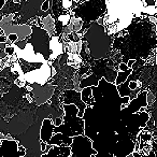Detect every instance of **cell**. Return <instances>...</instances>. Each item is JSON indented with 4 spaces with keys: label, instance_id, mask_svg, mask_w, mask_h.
I'll list each match as a JSON object with an SVG mask.
<instances>
[{
    "label": "cell",
    "instance_id": "7a4b0ae2",
    "mask_svg": "<svg viewBox=\"0 0 157 157\" xmlns=\"http://www.w3.org/2000/svg\"><path fill=\"white\" fill-rule=\"evenodd\" d=\"M63 105H74L78 109V117L83 118L87 105L82 101L81 93L74 90H67L63 94Z\"/></svg>",
    "mask_w": 157,
    "mask_h": 157
},
{
    "label": "cell",
    "instance_id": "5bb4252c",
    "mask_svg": "<svg viewBox=\"0 0 157 157\" xmlns=\"http://www.w3.org/2000/svg\"><path fill=\"white\" fill-rule=\"evenodd\" d=\"M8 36L3 35V36H0V44H6L8 41Z\"/></svg>",
    "mask_w": 157,
    "mask_h": 157
},
{
    "label": "cell",
    "instance_id": "4fadbf2b",
    "mask_svg": "<svg viewBox=\"0 0 157 157\" xmlns=\"http://www.w3.org/2000/svg\"><path fill=\"white\" fill-rule=\"evenodd\" d=\"M155 99V97H154V95L152 94L151 92H148L147 93V96H146V101H147V105H152V102H153V100Z\"/></svg>",
    "mask_w": 157,
    "mask_h": 157
},
{
    "label": "cell",
    "instance_id": "ffe728a7",
    "mask_svg": "<svg viewBox=\"0 0 157 157\" xmlns=\"http://www.w3.org/2000/svg\"><path fill=\"white\" fill-rule=\"evenodd\" d=\"M156 140H157V137H156Z\"/></svg>",
    "mask_w": 157,
    "mask_h": 157
},
{
    "label": "cell",
    "instance_id": "8fae6325",
    "mask_svg": "<svg viewBox=\"0 0 157 157\" xmlns=\"http://www.w3.org/2000/svg\"><path fill=\"white\" fill-rule=\"evenodd\" d=\"M53 125H54V127H60L61 125H63V117H56L54 121H53Z\"/></svg>",
    "mask_w": 157,
    "mask_h": 157
},
{
    "label": "cell",
    "instance_id": "ac0fdd59",
    "mask_svg": "<svg viewBox=\"0 0 157 157\" xmlns=\"http://www.w3.org/2000/svg\"><path fill=\"white\" fill-rule=\"evenodd\" d=\"M126 157H133V155H132V154H130V155H127Z\"/></svg>",
    "mask_w": 157,
    "mask_h": 157
},
{
    "label": "cell",
    "instance_id": "d6986e66",
    "mask_svg": "<svg viewBox=\"0 0 157 157\" xmlns=\"http://www.w3.org/2000/svg\"><path fill=\"white\" fill-rule=\"evenodd\" d=\"M155 59H156V63H157V54H156V57H155Z\"/></svg>",
    "mask_w": 157,
    "mask_h": 157
},
{
    "label": "cell",
    "instance_id": "ba28073f",
    "mask_svg": "<svg viewBox=\"0 0 157 157\" xmlns=\"http://www.w3.org/2000/svg\"><path fill=\"white\" fill-rule=\"evenodd\" d=\"M58 3L61 6V8H63V11H68V10H70L72 8V6L74 5L73 1H69V0H63V1H60V2H58Z\"/></svg>",
    "mask_w": 157,
    "mask_h": 157
},
{
    "label": "cell",
    "instance_id": "5b68a950",
    "mask_svg": "<svg viewBox=\"0 0 157 157\" xmlns=\"http://www.w3.org/2000/svg\"><path fill=\"white\" fill-rule=\"evenodd\" d=\"M93 87L92 86H87V87L83 88L81 90V98L82 101L85 103L87 107L93 108L95 105V99L93 96Z\"/></svg>",
    "mask_w": 157,
    "mask_h": 157
},
{
    "label": "cell",
    "instance_id": "7c38bea8",
    "mask_svg": "<svg viewBox=\"0 0 157 157\" xmlns=\"http://www.w3.org/2000/svg\"><path fill=\"white\" fill-rule=\"evenodd\" d=\"M129 70V68L127 67V63H121L120 65H118V70L117 71H121V72H126V71H128Z\"/></svg>",
    "mask_w": 157,
    "mask_h": 157
},
{
    "label": "cell",
    "instance_id": "52a82bcc",
    "mask_svg": "<svg viewBox=\"0 0 157 157\" xmlns=\"http://www.w3.org/2000/svg\"><path fill=\"white\" fill-rule=\"evenodd\" d=\"M132 71H133V69H129L128 71H126V72L118 71L117 72V76H116V78H115V83H114V84H115V86H120L121 84L125 83V82L127 81V78L131 75Z\"/></svg>",
    "mask_w": 157,
    "mask_h": 157
},
{
    "label": "cell",
    "instance_id": "8992f818",
    "mask_svg": "<svg viewBox=\"0 0 157 157\" xmlns=\"http://www.w3.org/2000/svg\"><path fill=\"white\" fill-rule=\"evenodd\" d=\"M66 63L70 67L74 68V69H78L81 67L82 63H83V58H82V56L80 54H68Z\"/></svg>",
    "mask_w": 157,
    "mask_h": 157
},
{
    "label": "cell",
    "instance_id": "30bf717a",
    "mask_svg": "<svg viewBox=\"0 0 157 157\" xmlns=\"http://www.w3.org/2000/svg\"><path fill=\"white\" fill-rule=\"evenodd\" d=\"M5 52H6V54H7L9 57L13 56V55L15 54V48H14V45H12V46H7V48H5Z\"/></svg>",
    "mask_w": 157,
    "mask_h": 157
},
{
    "label": "cell",
    "instance_id": "9c48e42d",
    "mask_svg": "<svg viewBox=\"0 0 157 157\" xmlns=\"http://www.w3.org/2000/svg\"><path fill=\"white\" fill-rule=\"evenodd\" d=\"M50 6H51V1H48V0H44L41 5V10L43 12H50V9H51Z\"/></svg>",
    "mask_w": 157,
    "mask_h": 157
},
{
    "label": "cell",
    "instance_id": "2e32d148",
    "mask_svg": "<svg viewBox=\"0 0 157 157\" xmlns=\"http://www.w3.org/2000/svg\"><path fill=\"white\" fill-rule=\"evenodd\" d=\"M26 99H27V101H28L29 103L33 102V97H31V94H29V93H27V94H26Z\"/></svg>",
    "mask_w": 157,
    "mask_h": 157
},
{
    "label": "cell",
    "instance_id": "e0dca14e",
    "mask_svg": "<svg viewBox=\"0 0 157 157\" xmlns=\"http://www.w3.org/2000/svg\"><path fill=\"white\" fill-rule=\"evenodd\" d=\"M6 5V1L5 0H0V10H2L3 6Z\"/></svg>",
    "mask_w": 157,
    "mask_h": 157
},
{
    "label": "cell",
    "instance_id": "3957f363",
    "mask_svg": "<svg viewBox=\"0 0 157 157\" xmlns=\"http://www.w3.org/2000/svg\"><path fill=\"white\" fill-rule=\"evenodd\" d=\"M63 53V42L60 41V37L54 36L50 40V57H48V63H52L56 58H58Z\"/></svg>",
    "mask_w": 157,
    "mask_h": 157
},
{
    "label": "cell",
    "instance_id": "9a60e30c",
    "mask_svg": "<svg viewBox=\"0 0 157 157\" xmlns=\"http://www.w3.org/2000/svg\"><path fill=\"white\" fill-rule=\"evenodd\" d=\"M135 63H136V59H130V60H128V63H127V67H128L129 69H132Z\"/></svg>",
    "mask_w": 157,
    "mask_h": 157
},
{
    "label": "cell",
    "instance_id": "6da1fadb",
    "mask_svg": "<svg viewBox=\"0 0 157 157\" xmlns=\"http://www.w3.org/2000/svg\"><path fill=\"white\" fill-rule=\"evenodd\" d=\"M70 150L72 155L71 157H92L98 154V152L93 148L92 141L85 136L73 137Z\"/></svg>",
    "mask_w": 157,
    "mask_h": 157
},
{
    "label": "cell",
    "instance_id": "277c9868",
    "mask_svg": "<svg viewBox=\"0 0 157 157\" xmlns=\"http://www.w3.org/2000/svg\"><path fill=\"white\" fill-rule=\"evenodd\" d=\"M54 125L50 118H45L42 123L41 130H40V141L48 144L50 140L54 135Z\"/></svg>",
    "mask_w": 157,
    "mask_h": 157
}]
</instances>
